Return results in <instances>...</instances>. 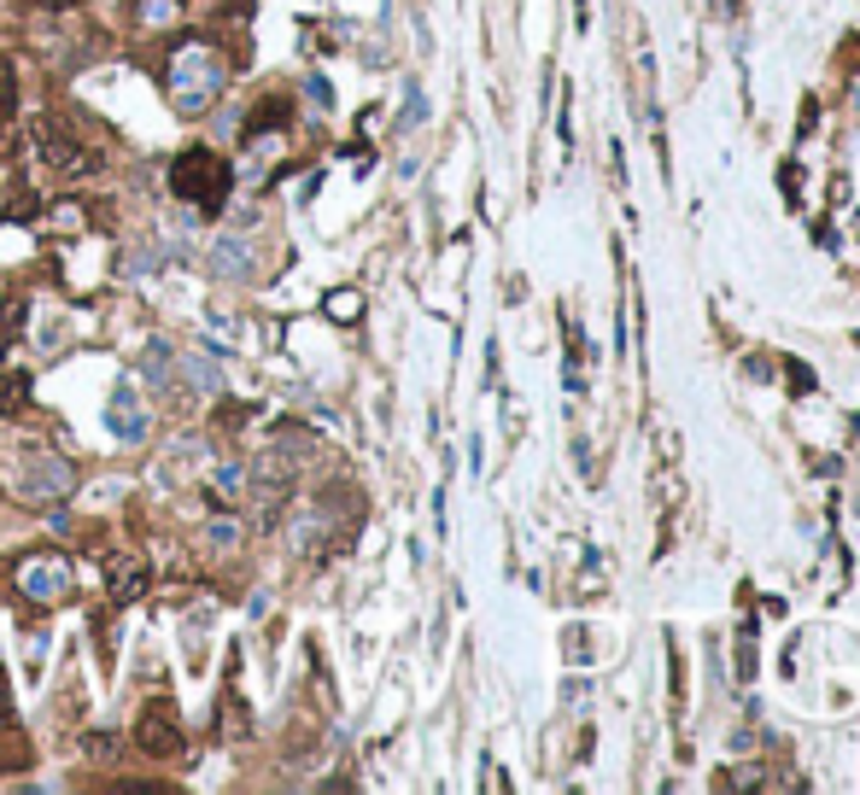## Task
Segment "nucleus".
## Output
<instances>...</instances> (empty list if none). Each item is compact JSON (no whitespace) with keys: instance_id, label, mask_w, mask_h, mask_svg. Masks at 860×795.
Returning <instances> with one entry per match:
<instances>
[{"instance_id":"f257e3e1","label":"nucleus","mask_w":860,"mask_h":795,"mask_svg":"<svg viewBox=\"0 0 860 795\" xmlns=\"http://www.w3.org/2000/svg\"><path fill=\"white\" fill-rule=\"evenodd\" d=\"M229 159H217L211 147H188L182 159L171 164V188L188 199V206H199V211H217L229 199Z\"/></svg>"},{"instance_id":"f03ea898","label":"nucleus","mask_w":860,"mask_h":795,"mask_svg":"<svg viewBox=\"0 0 860 795\" xmlns=\"http://www.w3.org/2000/svg\"><path fill=\"white\" fill-rule=\"evenodd\" d=\"M12 486H19L24 503H65V498H71V486H77V474L54 451H24L19 480H12Z\"/></svg>"},{"instance_id":"7ed1b4c3","label":"nucleus","mask_w":860,"mask_h":795,"mask_svg":"<svg viewBox=\"0 0 860 795\" xmlns=\"http://www.w3.org/2000/svg\"><path fill=\"white\" fill-rule=\"evenodd\" d=\"M30 147H36V159H42V171H54V176H94L106 159H94L89 147H77L71 135H65L59 124H30Z\"/></svg>"},{"instance_id":"20e7f679","label":"nucleus","mask_w":860,"mask_h":795,"mask_svg":"<svg viewBox=\"0 0 860 795\" xmlns=\"http://www.w3.org/2000/svg\"><path fill=\"white\" fill-rule=\"evenodd\" d=\"M171 82H176V106L194 117V112H206L217 100V89H223V65H217L211 54H182Z\"/></svg>"},{"instance_id":"39448f33","label":"nucleus","mask_w":860,"mask_h":795,"mask_svg":"<svg viewBox=\"0 0 860 795\" xmlns=\"http://www.w3.org/2000/svg\"><path fill=\"white\" fill-rule=\"evenodd\" d=\"M19 591L30 603H65V597H71V562H59V556H24V562H19Z\"/></svg>"},{"instance_id":"423d86ee","label":"nucleus","mask_w":860,"mask_h":795,"mask_svg":"<svg viewBox=\"0 0 860 795\" xmlns=\"http://www.w3.org/2000/svg\"><path fill=\"white\" fill-rule=\"evenodd\" d=\"M135 743H141L153 760H176L182 755V720L171 702H147L141 720H135Z\"/></svg>"},{"instance_id":"0eeeda50","label":"nucleus","mask_w":860,"mask_h":795,"mask_svg":"<svg viewBox=\"0 0 860 795\" xmlns=\"http://www.w3.org/2000/svg\"><path fill=\"white\" fill-rule=\"evenodd\" d=\"M106 428L117 433V439H147V410H141V393L135 386H117L112 393V404H106Z\"/></svg>"},{"instance_id":"6e6552de","label":"nucleus","mask_w":860,"mask_h":795,"mask_svg":"<svg viewBox=\"0 0 860 795\" xmlns=\"http://www.w3.org/2000/svg\"><path fill=\"white\" fill-rule=\"evenodd\" d=\"M287 112H293L287 100H264V106H258V112H252L246 124H241V141H258L264 129H281V124H287Z\"/></svg>"},{"instance_id":"1a4fd4ad","label":"nucleus","mask_w":860,"mask_h":795,"mask_svg":"<svg viewBox=\"0 0 860 795\" xmlns=\"http://www.w3.org/2000/svg\"><path fill=\"white\" fill-rule=\"evenodd\" d=\"M24 404H30V375L7 369V375H0V416H19Z\"/></svg>"},{"instance_id":"9d476101","label":"nucleus","mask_w":860,"mask_h":795,"mask_svg":"<svg viewBox=\"0 0 860 795\" xmlns=\"http://www.w3.org/2000/svg\"><path fill=\"white\" fill-rule=\"evenodd\" d=\"M246 252H252V246H241V241H223V246H217V258H211V269H217L223 281L246 276V269H252V258H246Z\"/></svg>"},{"instance_id":"9b49d317","label":"nucleus","mask_w":860,"mask_h":795,"mask_svg":"<svg viewBox=\"0 0 860 795\" xmlns=\"http://www.w3.org/2000/svg\"><path fill=\"white\" fill-rule=\"evenodd\" d=\"M141 369H147V381H153V386H164V381H171V346H164V340H147Z\"/></svg>"},{"instance_id":"f8f14e48","label":"nucleus","mask_w":860,"mask_h":795,"mask_svg":"<svg viewBox=\"0 0 860 795\" xmlns=\"http://www.w3.org/2000/svg\"><path fill=\"white\" fill-rule=\"evenodd\" d=\"M24 316H30V304H24V299H12L7 311H0V358H7V351H12V340H19Z\"/></svg>"},{"instance_id":"ddd939ff","label":"nucleus","mask_w":860,"mask_h":795,"mask_svg":"<svg viewBox=\"0 0 860 795\" xmlns=\"http://www.w3.org/2000/svg\"><path fill=\"white\" fill-rule=\"evenodd\" d=\"M246 498V468H217V503H241Z\"/></svg>"},{"instance_id":"4468645a","label":"nucleus","mask_w":860,"mask_h":795,"mask_svg":"<svg viewBox=\"0 0 860 795\" xmlns=\"http://www.w3.org/2000/svg\"><path fill=\"white\" fill-rule=\"evenodd\" d=\"M141 591H147V573H141V568H124V573L112 580V603H135Z\"/></svg>"},{"instance_id":"2eb2a0df","label":"nucleus","mask_w":860,"mask_h":795,"mask_svg":"<svg viewBox=\"0 0 860 795\" xmlns=\"http://www.w3.org/2000/svg\"><path fill=\"white\" fill-rule=\"evenodd\" d=\"M188 381H194V386H206V393H223V375H217L206 358H188Z\"/></svg>"},{"instance_id":"dca6fc26","label":"nucleus","mask_w":860,"mask_h":795,"mask_svg":"<svg viewBox=\"0 0 860 795\" xmlns=\"http://www.w3.org/2000/svg\"><path fill=\"white\" fill-rule=\"evenodd\" d=\"M141 24H176V0H141Z\"/></svg>"},{"instance_id":"f3484780","label":"nucleus","mask_w":860,"mask_h":795,"mask_svg":"<svg viewBox=\"0 0 860 795\" xmlns=\"http://www.w3.org/2000/svg\"><path fill=\"white\" fill-rule=\"evenodd\" d=\"M12 100H19V77H12L7 59H0V117H12Z\"/></svg>"},{"instance_id":"a211bd4d","label":"nucleus","mask_w":860,"mask_h":795,"mask_svg":"<svg viewBox=\"0 0 860 795\" xmlns=\"http://www.w3.org/2000/svg\"><path fill=\"white\" fill-rule=\"evenodd\" d=\"M12 217H19V223H36V194H19V199H12Z\"/></svg>"},{"instance_id":"6ab92c4d","label":"nucleus","mask_w":860,"mask_h":795,"mask_svg":"<svg viewBox=\"0 0 860 795\" xmlns=\"http://www.w3.org/2000/svg\"><path fill=\"white\" fill-rule=\"evenodd\" d=\"M82 749H89V755H94V760H106V755H112V749H117V743H112V737H106V732H94V737H89V743H82Z\"/></svg>"},{"instance_id":"aec40b11","label":"nucleus","mask_w":860,"mask_h":795,"mask_svg":"<svg viewBox=\"0 0 860 795\" xmlns=\"http://www.w3.org/2000/svg\"><path fill=\"white\" fill-rule=\"evenodd\" d=\"M234 538H241V533H234L229 521H217V527H211V545H234Z\"/></svg>"},{"instance_id":"412c9836","label":"nucleus","mask_w":860,"mask_h":795,"mask_svg":"<svg viewBox=\"0 0 860 795\" xmlns=\"http://www.w3.org/2000/svg\"><path fill=\"white\" fill-rule=\"evenodd\" d=\"M12 720V702H7V679H0V725Z\"/></svg>"},{"instance_id":"4be33fe9","label":"nucleus","mask_w":860,"mask_h":795,"mask_svg":"<svg viewBox=\"0 0 860 795\" xmlns=\"http://www.w3.org/2000/svg\"><path fill=\"white\" fill-rule=\"evenodd\" d=\"M36 7H42V12H65L71 0H36Z\"/></svg>"},{"instance_id":"5701e85b","label":"nucleus","mask_w":860,"mask_h":795,"mask_svg":"<svg viewBox=\"0 0 860 795\" xmlns=\"http://www.w3.org/2000/svg\"><path fill=\"white\" fill-rule=\"evenodd\" d=\"M0 755H7V743H0Z\"/></svg>"}]
</instances>
